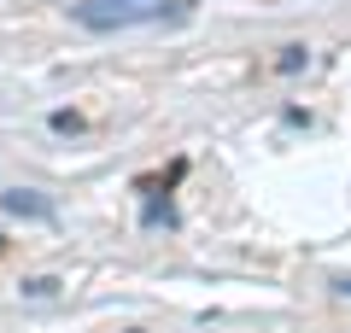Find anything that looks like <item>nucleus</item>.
Returning <instances> with one entry per match:
<instances>
[{"label": "nucleus", "instance_id": "f03ea898", "mask_svg": "<svg viewBox=\"0 0 351 333\" xmlns=\"http://www.w3.org/2000/svg\"><path fill=\"white\" fill-rule=\"evenodd\" d=\"M0 205L12 210V217H36V222H47V217H53V205H47L41 193H29V187H12V193L0 199Z\"/></svg>", "mask_w": 351, "mask_h": 333}, {"label": "nucleus", "instance_id": "7ed1b4c3", "mask_svg": "<svg viewBox=\"0 0 351 333\" xmlns=\"http://www.w3.org/2000/svg\"><path fill=\"white\" fill-rule=\"evenodd\" d=\"M304 59H311V53H304V47H281L276 71H304Z\"/></svg>", "mask_w": 351, "mask_h": 333}, {"label": "nucleus", "instance_id": "20e7f679", "mask_svg": "<svg viewBox=\"0 0 351 333\" xmlns=\"http://www.w3.org/2000/svg\"><path fill=\"white\" fill-rule=\"evenodd\" d=\"M334 286H339V293H346V298H351V275H339V281H334Z\"/></svg>", "mask_w": 351, "mask_h": 333}, {"label": "nucleus", "instance_id": "f257e3e1", "mask_svg": "<svg viewBox=\"0 0 351 333\" xmlns=\"http://www.w3.org/2000/svg\"><path fill=\"white\" fill-rule=\"evenodd\" d=\"M164 12H170V0H82V6H71L82 29H129V24H152Z\"/></svg>", "mask_w": 351, "mask_h": 333}]
</instances>
